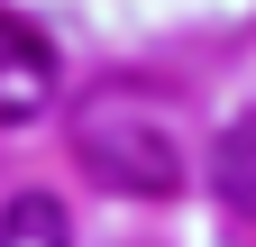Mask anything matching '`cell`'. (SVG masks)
<instances>
[{"label": "cell", "instance_id": "cell-1", "mask_svg": "<svg viewBox=\"0 0 256 247\" xmlns=\"http://www.w3.org/2000/svg\"><path fill=\"white\" fill-rule=\"evenodd\" d=\"M74 156H82L92 183H110V192H128V202L183 192V146H174V128L146 101H119V92H92V101L74 110Z\"/></svg>", "mask_w": 256, "mask_h": 247}, {"label": "cell", "instance_id": "cell-2", "mask_svg": "<svg viewBox=\"0 0 256 247\" xmlns=\"http://www.w3.org/2000/svg\"><path fill=\"white\" fill-rule=\"evenodd\" d=\"M55 82H64V64H55L46 28H28V18H10V10H0V128H28V119H46Z\"/></svg>", "mask_w": 256, "mask_h": 247}, {"label": "cell", "instance_id": "cell-3", "mask_svg": "<svg viewBox=\"0 0 256 247\" xmlns=\"http://www.w3.org/2000/svg\"><path fill=\"white\" fill-rule=\"evenodd\" d=\"M210 192L229 202L238 220H256V110L220 128V146H210Z\"/></svg>", "mask_w": 256, "mask_h": 247}, {"label": "cell", "instance_id": "cell-4", "mask_svg": "<svg viewBox=\"0 0 256 247\" xmlns=\"http://www.w3.org/2000/svg\"><path fill=\"white\" fill-rule=\"evenodd\" d=\"M0 247H74L64 202H55V192H10V210H0Z\"/></svg>", "mask_w": 256, "mask_h": 247}]
</instances>
